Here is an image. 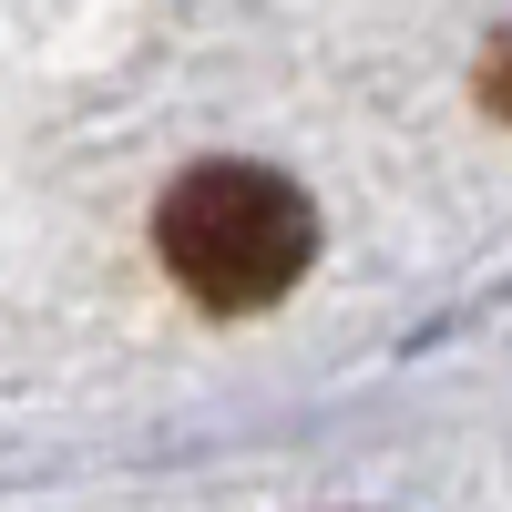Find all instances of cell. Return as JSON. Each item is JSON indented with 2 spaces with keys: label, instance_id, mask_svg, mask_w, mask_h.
<instances>
[{
  "label": "cell",
  "instance_id": "cell-1",
  "mask_svg": "<svg viewBox=\"0 0 512 512\" xmlns=\"http://www.w3.org/2000/svg\"><path fill=\"white\" fill-rule=\"evenodd\" d=\"M154 246H164V267H175V287L195 308L236 318V308H277V297L308 277L318 216H308V195L287 175H267V164H195V175L164 195Z\"/></svg>",
  "mask_w": 512,
  "mask_h": 512
},
{
  "label": "cell",
  "instance_id": "cell-2",
  "mask_svg": "<svg viewBox=\"0 0 512 512\" xmlns=\"http://www.w3.org/2000/svg\"><path fill=\"white\" fill-rule=\"evenodd\" d=\"M482 103H492V113L512 123V31H502L492 52H482Z\"/></svg>",
  "mask_w": 512,
  "mask_h": 512
}]
</instances>
